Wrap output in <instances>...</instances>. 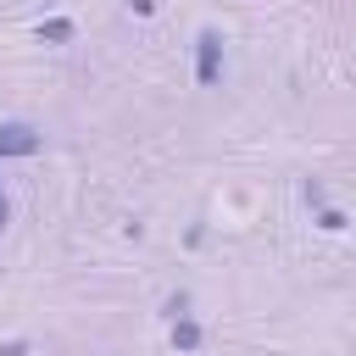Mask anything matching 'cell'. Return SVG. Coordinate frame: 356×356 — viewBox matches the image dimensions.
Returning <instances> with one entry per match:
<instances>
[{
    "instance_id": "6da1fadb",
    "label": "cell",
    "mask_w": 356,
    "mask_h": 356,
    "mask_svg": "<svg viewBox=\"0 0 356 356\" xmlns=\"http://www.w3.org/2000/svg\"><path fill=\"white\" fill-rule=\"evenodd\" d=\"M195 83L200 89H217L222 83V33L217 28H200L195 33Z\"/></svg>"
},
{
    "instance_id": "7a4b0ae2",
    "label": "cell",
    "mask_w": 356,
    "mask_h": 356,
    "mask_svg": "<svg viewBox=\"0 0 356 356\" xmlns=\"http://www.w3.org/2000/svg\"><path fill=\"white\" fill-rule=\"evenodd\" d=\"M39 145H44V134L33 122H0V161L6 156H39Z\"/></svg>"
},
{
    "instance_id": "3957f363",
    "label": "cell",
    "mask_w": 356,
    "mask_h": 356,
    "mask_svg": "<svg viewBox=\"0 0 356 356\" xmlns=\"http://www.w3.org/2000/svg\"><path fill=\"white\" fill-rule=\"evenodd\" d=\"M172 350H200V323L195 317H178L172 323Z\"/></svg>"
},
{
    "instance_id": "277c9868",
    "label": "cell",
    "mask_w": 356,
    "mask_h": 356,
    "mask_svg": "<svg viewBox=\"0 0 356 356\" xmlns=\"http://www.w3.org/2000/svg\"><path fill=\"white\" fill-rule=\"evenodd\" d=\"M67 39H72V22H67V17L39 22V44H67Z\"/></svg>"
},
{
    "instance_id": "5b68a950",
    "label": "cell",
    "mask_w": 356,
    "mask_h": 356,
    "mask_svg": "<svg viewBox=\"0 0 356 356\" xmlns=\"http://www.w3.org/2000/svg\"><path fill=\"white\" fill-rule=\"evenodd\" d=\"M317 228L339 234V228H345V211H339V206H317Z\"/></svg>"
},
{
    "instance_id": "8992f818",
    "label": "cell",
    "mask_w": 356,
    "mask_h": 356,
    "mask_svg": "<svg viewBox=\"0 0 356 356\" xmlns=\"http://www.w3.org/2000/svg\"><path fill=\"white\" fill-rule=\"evenodd\" d=\"M167 317H172V323L189 317V295H167Z\"/></svg>"
},
{
    "instance_id": "52a82bcc",
    "label": "cell",
    "mask_w": 356,
    "mask_h": 356,
    "mask_svg": "<svg viewBox=\"0 0 356 356\" xmlns=\"http://www.w3.org/2000/svg\"><path fill=\"white\" fill-rule=\"evenodd\" d=\"M0 356H28V339H0Z\"/></svg>"
},
{
    "instance_id": "ba28073f",
    "label": "cell",
    "mask_w": 356,
    "mask_h": 356,
    "mask_svg": "<svg viewBox=\"0 0 356 356\" xmlns=\"http://www.w3.org/2000/svg\"><path fill=\"white\" fill-rule=\"evenodd\" d=\"M128 6H134L139 17H156V0H128Z\"/></svg>"
},
{
    "instance_id": "9c48e42d",
    "label": "cell",
    "mask_w": 356,
    "mask_h": 356,
    "mask_svg": "<svg viewBox=\"0 0 356 356\" xmlns=\"http://www.w3.org/2000/svg\"><path fill=\"white\" fill-rule=\"evenodd\" d=\"M6 217H11V206H6V189H0V228H6Z\"/></svg>"
}]
</instances>
